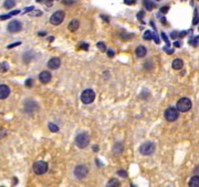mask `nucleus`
Listing matches in <instances>:
<instances>
[{
  "label": "nucleus",
  "instance_id": "nucleus-1",
  "mask_svg": "<svg viewBox=\"0 0 199 187\" xmlns=\"http://www.w3.org/2000/svg\"><path fill=\"white\" fill-rule=\"evenodd\" d=\"M89 144H90V136L86 133H80L75 137V145L79 148H85Z\"/></svg>",
  "mask_w": 199,
  "mask_h": 187
},
{
  "label": "nucleus",
  "instance_id": "nucleus-2",
  "mask_svg": "<svg viewBox=\"0 0 199 187\" xmlns=\"http://www.w3.org/2000/svg\"><path fill=\"white\" fill-rule=\"evenodd\" d=\"M94 100H95V92L92 89L84 90L81 94V101L84 104H91Z\"/></svg>",
  "mask_w": 199,
  "mask_h": 187
},
{
  "label": "nucleus",
  "instance_id": "nucleus-3",
  "mask_svg": "<svg viewBox=\"0 0 199 187\" xmlns=\"http://www.w3.org/2000/svg\"><path fill=\"white\" fill-rule=\"evenodd\" d=\"M139 152H141V154L144 156L151 155V154L155 152V144L153 142H145L144 144L141 145Z\"/></svg>",
  "mask_w": 199,
  "mask_h": 187
},
{
  "label": "nucleus",
  "instance_id": "nucleus-4",
  "mask_svg": "<svg viewBox=\"0 0 199 187\" xmlns=\"http://www.w3.org/2000/svg\"><path fill=\"white\" fill-rule=\"evenodd\" d=\"M48 171V163L44 161H38L33 164V172L37 175H43Z\"/></svg>",
  "mask_w": 199,
  "mask_h": 187
},
{
  "label": "nucleus",
  "instance_id": "nucleus-5",
  "mask_svg": "<svg viewBox=\"0 0 199 187\" xmlns=\"http://www.w3.org/2000/svg\"><path fill=\"white\" fill-rule=\"evenodd\" d=\"M191 101L188 98H181L180 100L177 102V110L179 112H187L191 108Z\"/></svg>",
  "mask_w": 199,
  "mask_h": 187
},
{
  "label": "nucleus",
  "instance_id": "nucleus-6",
  "mask_svg": "<svg viewBox=\"0 0 199 187\" xmlns=\"http://www.w3.org/2000/svg\"><path fill=\"white\" fill-rule=\"evenodd\" d=\"M64 17H65L64 11H61V10L56 11L50 18L51 24H53V26H59V24H61L64 20Z\"/></svg>",
  "mask_w": 199,
  "mask_h": 187
},
{
  "label": "nucleus",
  "instance_id": "nucleus-7",
  "mask_svg": "<svg viewBox=\"0 0 199 187\" xmlns=\"http://www.w3.org/2000/svg\"><path fill=\"white\" fill-rule=\"evenodd\" d=\"M165 119L167 120L168 122H174L178 119L179 116V112L176 108H168L167 110L165 111Z\"/></svg>",
  "mask_w": 199,
  "mask_h": 187
},
{
  "label": "nucleus",
  "instance_id": "nucleus-8",
  "mask_svg": "<svg viewBox=\"0 0 199 187\" xmlns=\"http://www.w3.org/2000/svg\"><path fill=\"white\" fill-rule=\"evenodd\" d=\"M88 173H89V168L88 166L85 165H77L74 168V176L79 179L85 178L86 175H88Z\"/></svg>",
  "mask_w": 199,
  "mask_h": 187
},
{
  "label": "nucleus",
  "instance_id": "nucleus-9",
  "mask_svg": "<svg viewBox=\"0 0 199 187\" xmlns=\"http://www.w3.org/2000/svg\"><path fill=\"white\" fill-rule=\"evenodd\" d=\"M38 108H39V106H38L37 102H35L33 100H28L24 103V111L28 114H33Z\"/></svg>",
  "mask_w": 199,
  "mask_h": 187
},
{
  "label": "nucleus",
  "instance_id": "nucleus-10",
  "mask_svg": "<svg viewBox=\"0 0 199 187\" xmlns=\"http://www.w3.org/2000/svg\"><path fill=\"white\" fill-rule=\"evenodd\" d=\"M21 29H22V23L20 21H18V20H13V21H11L8 24V31L11 32V33L19 32Z\"/></svg>",
  "mask_w": 199,
  "mask_h": 187
},
{
  "label": "nucleus",
  "instance_id": "nucleus-11",
  "mask_svg": "<svg viewBox=\"0 0 199 187\" xmlns=\"http://www.w3.org/2000/svg\"><path fill=\"white\" fill-rule=\"evenodd\" d=\"M51 78H52V75H51V73L49 71H42L39 74V80L41 83H43V84L49 83V82L51 81Z\"/></svg>",
  "mask_w": 199,
  "mask_h": 187
},
{
  "label": "nucleus",
  "instance_id": "nucleus-12",
  "mask_svg": "<svg viewBox=\"0 0 199 187\" xmlns=\"http://www.w3.org/2000/svg\"><path fill=\"white\" fill-rule=\"evenodd\" d=\"M10 94V89L8 85L6 84H0V100H5L7 99Z\"/></svg>",
  "mask_w": 199,
  "mask_h": 187
},
{
  "label": "nucleus",
  "instance_id": "nucleus-13",
  "mask_svg": "<svg viewBox=\"0 0 199 187\" xmlns=\"http://www.w3.org/2000/svg\"><path fill=\"white\" fill-rule=\"evenodd\" d=\"M60 66H61V60L59 58H56V57L50 59L48 62V66L51 69V70H56V69L60 68Z\"/></svg>",
  "mask_w": 199,
  "mask_h": 187
},
{
  "label": "nucleus",
  "instance_id": "nucleus-14",
  "mask_svg": "<svg viewBox=\"0 0 199 187\" xmlns=\"http://www.w3.org/2000/svg\"><path fill=\"white\" fill-rule=\"evenodd\" d=\"M146 53H147V49H146L144 45H138V47L136 48L135 54H136V57H138V58H144L146 55Z\"/></svg>",
  "mask_w": 199,
  "mask_h": 187
},
{
  "label": "nucleus",
  "instance_id": "nucleus-15",
  "mask_svg": "<svg viewBox=\"0 0 199 187\" xmlns=\"http://www.w3.org/2000/svg\"><path fill=\"white\" fill-rule=\"evenodd\" d=\"M79 27H80L79 20H77V19H73V20H71V21H70L68 28H69V30L71 32H74V31H77V30L79 29Z\"/></svg>",
  "mask_w": 199,
  "mask_h": 187
},
{
  "label": "nucleus",
  "instance_id": "nucleus-16",
  "mask_svg": "<svg viewBox=\"0 0 199 187\" xmlns=\"http://www.w3.org/2000/svg\"><path fill=\"white\" fill-rule=\"evenodd\" d=\"M172 69H175V70H181L184 66V61L181 60V59H175V60L172 61Z\"/></svg>",
  "mask_w": 199,
  "mask_h": 187
},
{
  "label": "nucleus",
  "instance_id": "nucleus-17",
  "mask_svg": "<svg viewBox=\"0 0 199 187\" xmlns=\"http://www.w3.org/2000/svg\"><path fill=\"white\" fill-rule=\"evenodd\" d=\"M113 152H114L115 155H119V154H122L123 152V145L121 143H116L114 145V147H113Z\"/></svg>",
  "mask_w": 199,
  "mask_h": 187
},
{
  "label": "nucleus",
  "instance_id": "nucleus-18",
  "mask_svg": "<svg viewBox=\"0 0 199 187\" xmlns=\"http://www.w3.org/2000/svg\"><path fill=\"white\" fill-rule=\"evenodd\" d=\"M189 186L190 187H198L199 186V177L198 175L197 176H194L193 178L189 181Z\"/></svg>",
  "mask_w": 199,
  "mask_h": 187
},
{
  "label": "nucleus",
  "instance_id": "nucleus-19",
  "mask_svg": "<svg viewBox=\"0 0 199 187\" xmlns=\"http://www.w3.org/2000/svg\"><path fill=\"white\" fill-rule=\"evenodd\" d=\"M16 6V1L15 0H6L5 2H3V7L6 9H11L13 8Z\"/></svg>",
  "mask_w": 199,
  "mask_h": 187
},
{
  "label": "nucleus",
  "instance_id": "nucleus-20",
  "mask_svg": "<svg viewBox=\"0 0 199 187\" xmlns=\"http://www.w3.org/2000/svg\"><path fill=\"white\" fill-rule=\"evenodd\" d=\"M143 3H144V7H145L146 10H151V9L155 7V5L151 2V0H144Z\"/></svg>",
  "mask_w": 199,
  "mask_h": 187
},
{
  "label": "nucleus",
  "instance_id": "nucleus-21",
  "mask_svg": "<svg viewBox=\"0 0 199 187\" xmlns=\"http://www.w3.org/2000/svg\"><path fill=\"white\" fill-rule=\"evenodd\" d=\"M106 186H109V187L119 186V182H118V181H117V178H112L111 181H109V182H107V184H106Z\"/></svg>",
  "mask_w": 199,
  "mask_h": 187
},
{
  "label": "nucleus",
  "instance_id": "nucleus-22",
  "mask_svg": "<svg viewBox=\"0 0 199 187\" xmlns=\"http://www.w3.org/2000/svg\"><path fill=\"white\" fill-rule=\"evenodd\" d=\"M18 13H20V11L16 10V11H13V12L8 13V15H5V16H0V20H6V19L10 18L11 16H15V15H18Z\"/></svg>",
  "mask_w": 199,
  "mask_h": 187
},
{
  "label": "nucleus",
  "instance_id": "nucleus-23",
  "mask_svg": "<svg viewBox=\"0 0 199 187\" xmlns=\"http://www.w3.org/2000/svg\"><path fill=\"white\" fill-rule=\"evenodd\" d=\"M143 38L145 40H153V38H154V34L151 33V31H149V30H147V31H145V33H144Z\"/></svg>",
  "mask_w": 199,
  "mask_h": 187
},
{
  "label": "nucleus",
  "instance_id": "nucleus-24",
  "mask_svg": "<svg viewBox=\"0 0 199 187\" xmlns=\"http://www.w3.org/2000/svg\"><path fill=\"white\" fill-rule=\"evenodd\" d=\"M48 126H49V130H50L51 132H54V133H56V132H58V131H59V127L56 126V124H53V123H49Z\"/></svg>",
  "mask_w": 199,
  "mask_h": 187
},
{
  "label": "nucleus",
  "instance_id": "nucleus-25",
  "mask_svg": "<svg viewBox=\"0 0 199 187\" xmlns=\"http://www.w3.org/2000/svg\"><path fill=\"white\" fill-rule=\"evenodd\" d=\"M9 69V66L6 62H2V63L0 64V72H7Z\"/></svg>",
  "mask_w": 199,
  "mask_h": 187
},
{
  "label": "nucleus",
  "instance_id": "nucleus-26",
  "mask_svg": "<svg viewBox=\"0 0 199 187\" xmlns=\"http://www.w3.org/2000/svg\"><path fill=\"white\" fill-rule=\"evenodd\" d=\"M97 48L102 51V52H105L106 51V45L104 42H97Z\"/></svg>",
  "mask_w": 199,
  "mask_h": 187
},
{
  "label": "nucleus",
  "instance_id": "nucleus-27",
  "mask_svg": "<svg viewBox=\"0 0 199 187\" xmlns=\"http://www.w3.org/2000/svg\"><path fill=\"white\" fill-rule=\"evenodd\" d=\"M198 39H199V37L197 36V37H195V39L191 41V43H193V45H194V47H197V45H198Z\"/></svg>",
  "mask_w": 199,
  "mask_h": 187
},
{
  "label": "nucleus",
  "instance_id": "nucleus-28",
  "mask_svg": "<svg viewBox=\"0 0 199 187\" xmlns=\"http://www.w3.org/2000/svg\"><path fill=\"white\" fill-rule=\"evenodd\" d=\"M117 175H119L121 177H126V176H127L126 172H124V171H118V172H117Z\"/></svg>",
  "mask_w": 199,
  "mask_h": 187
},
{
  "label": "nucleus",
  "instance_id": "nucleus-29",
  "mask_svg": "<svg viewBox=\"0 0 199 187\" xmlns=\"http://www.w3.org/2000/svg\"><path fill=\"white\" fill-rule=\"evenodd\" d=\"M41 15H42V12H41L40 10H35V12L30 13V16H41Z\"/></svg>",
  "mask_w": 199,
  "mask_h": 187
},
{
  "label": "nucleus",
  "instance_id": "nucleus-30",
  "mask_svg": "<svg viewBox=\"0 0 199 187\" xmlns=\"http://www.w3.org/2000/svg\"><path fill=\"white\" fill-rule=\"evenodd\" d=\"M162 38H163V39H164V40H165V42L167 43V45H169V41H168V38H167V37H166V34H165V33H164V32H163V33H162Z\"/></svg>",
  "mask_w": 199,
  "mask_h": 187
},
{
  "label": "nucleus",
  "instance_id": "nucleus-31",
  "mask_svg": "<svg viewBox=\"0 0 199 187\" xmlns=\"http://www.w3.org/2000/svg\"><path fill=\"white\" fill-rule=\"evenodd\" d=\"M21 45V42H16V43H12V45H8V49H11V48H13V47H17V45Z\"/></svg>",
  "mask_w": 199,
  "mask_h": 187
},
{
  "label": "nucleus",
  "instance_id": "nucleus-32",
  "mask_svg": "<svg viewBox=\"0 0 199 187\" xmlns=\"http://www.w3.org/2000/svg\"><path fill=\"white\" fill-rule=\"evenodd\" d=\"M107 55H109V57H111V58H112V57H114V51L109 50V51H107Z\"/></svg>",
  "mask_w": 199,
  "mask_h": 187
},
{
  "label": "nucleus",
  "instance_id": "nucleus-33",
  "mask_svg": "<svg viewBox=\"0 0 199 187\" xmlns=\"http://www.w3.org/2000/svg\"><path fill=\"white\" fill-rule=\"evenodd\" d=\"M177 34H178V32H176V31H174L172 32V34H170V37L172 38V39H176V38H177Z\"/></svg>",
  "mask_w": 199,
  "mask_h": 187
},
{
  "label": "nucleus",
  "instance_id": "nucleus-34",
  "mask_svg": "<svg viewBox=\"0 0 199 187\" xmlns=\"http://www.w3.org/2000/svg\"><path fill=\"white\" fill-rule=\"evenodd\" d=\"M26 85H27V87H31V85H32V81H31V79L27 80V82H26Z\"/></svg>",
  "mask_w": 199,
  "mask_h": 187
},
{
  "label": "nucleus",
  "instance_id": "nucleus-35",
  "mask_svg": "<svg viewBox=\"0 0 199 187\" xmlns=\"http://www.w3.org/2000/svg\"><path fill=\"white\" fill-rule=\"evenodd\" d=\"M167 10H168V7H164V8L160 9V11H163V12H167Z\"/></svg>",
  "mask_w": 199,
  "mask_h": 187
},
{
  "label": "nucleus",
  "instance_id": "nucleus-36",
  "mask_svg": "<svg viewBox=\"0 0 199 187\" xmlns=\"http://www.w3.org/2000/svg\"><path fill=\"white\" fill-rule=\"evenodd\" d=\"M180 45H181V43H180V42H178V41H176V42L174 43V45H175V47H177V48L180 47Z\"/></svg>",
  "mask_w": 199,
  "mask_h": 187
},
{
  "label": "nucleus",
  "instance_id": "nucleus-37",
  "mask_svg": "<svg viewBox=\"0 0 199 187\" xmlns=\"http://www.w3.org/2000/svg\"><path fill=\"white\" fill-rule=\"evenodd\" d=\"M81 45H81V47H83V48H84L85 50H86V49H88V45H86V43H81Z\"/></svg>",
  "mask_w": 199,
  "mask_h": 187
},
{
  "label": "nucleus",
  "instance_id": "nucleus-38",
  "mask_svg": "<svg viewBox=\"0 0 199 187\" xmlns=\"http://www.w3.org/2000/svg\"><path fill=\"white\" fill-rule=\"evenodd\" d=\"M93 150H94V152H97V151H98V146H97V145H95V146L93 147Z\"/></svg>",
  "mask_w": 199,
  "mask_h": 187
},
{
  "label": "nucleus",
  "instance_id": "nucleus-39",
  "mask_svg": "<svg viewBox=\"0 0 199 187\" xmlns=\"http://www.w3.org/2000/svg\"><path fill=\"white\" fill-rule=\"evenodd\" d=\"M185 34H186V32H181V33H179V36H180V37H185Z\"/></svg>",
  "mask_w": 199,
  "mask_h": 187
},
{
  "label": "nucleus",
  "instance_id": "nucleus-40",
  "mask_svg": "<svg viewBox=\"0 0 199 187\" xmlns=\"http://www.w3.org/2000/svg\"><path fill=\"white\" fill-rule=\"evenodd\" d=\"M39 34L41 36V37H43V36H44L45 33H44V32H39Z\"/></svg>",
  "mask_w": 199,
  "mask_h": 187
},
{
  "label": "nucleus",
  "instance_id": "nucleus-41",
  "mask_svg": "<svg viewBox=\"0 0 199 187\" xmlns=\"http://www.w3.org/2000/svg\"><path fill=\"white\" fill-rule=\"evenodd\" d=\"M157 1H159V0H157Z\"/></svg>",
  "mask_w": 199,
  "mask_h": 187
}]
</instances>
